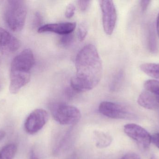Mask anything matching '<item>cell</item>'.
I'll return each instance as SVG.
<instances>
[{"label": "cell", "mask_w": 159, "mask_h": 159, "mask_svg": "<svg viewBox=\"0 0 159 159\" xmlns=\"http://www.w3.org/2000/svg\"><path fill=\"white\" fill-rule=\"evenodd\" d=\"M76 72L71 78V86L77 92H83L94 88L99 84L102 73V63L95 46L84 47L75 58Z\"/></svg>", "instance_id": "cell-1"}, {"label": "cell", "mask_w": 159, "mask_h": 159, "mask_svg": "<svg viewBox=\"0 0 159 159\" xmlns=\"http://www.w3.org/2000/svg\"><path fill=\"white\" fill-rule=\"evenodd\" d=\"M35 63L34 55L30 49H24L17 55L10 66L9 91L16 94L30 79V71Z\"/></svg>", "instance_id": "cell-2"}, {"label": "cell", "mask_w": 159, "mask_h": 159, "mask_svg": "<svg viewBox=\"0 0 159 159\" xmlns=\"http://www.w3.org/2000/svg\"><path fill=\"white\" fill-rule=\"evenodd\" d=\"M27 6L24 1L10 0L5 10V20L12 31L19 32L23 29L27 16Z\"/></svg>", "instance_id": "cell-3"}, {"label": "cell", "mask_w": 159, "mask_h": 159, "mask_svg": "<svg viewBox=\"0 0 159 159\" xmlns=\"http://www.w3.org/2000/svg\"><path fill=\"white\" fill-rule=\"evenodd\" d=\"M50 109L54 119L61 125H75L79 122L81 118L79 109L73 105L55 104L51 106Z\"/></svg>", "instance_id": "cell-4"}, {"label": "cell", "mask_w": 159, "mask_h": 159, "mask_svg": "<svg viewBox=\"0 0 159 159\" xmlns=\"http://www.w3.org/2000/svg\"><path fill=\"white\" fill-rule=\"evenodd\" d=\"M49 118L48 113L43 109L33 111L25 120L24 129L27 133L34 134L40 131L46 124Z\"/></svg>", "instance_id": "cell-5"}, {"label": "cell", "mask_w": 159, "mask_h": 159, "mask_svg": "<svg viewBox=\"0 0 159 159\" xmlns=\"http://www.w3.org/2000/svg\"><path fill=\"white\" fill-rule=\"evenodd\" d=\"M124 131L142 149L146 150L149 148L151 143V136L145 129L137 124L130 123L124 126Z\"/></svg>", "instance_id": "cell-6"}, {"label": "cell", "mask_w": 159, "mask_h": 159, "mask_svg": "<svg viewBox=\"0 0 159 159\" xmlns=\"http://www.w3.org/2000/svg\"><path fill=\"white\" fill-rule=\"evenodd\" d=\"M100 7L102 15V23L105 32L108 35L113 33L116 27L117 12L112 1H100Z\"/></svg>", "instance_id": "cell-7"}, {"label": "cell", "mask_w": 159, "mask_h": 159, "mask_svg": "<svg viewBox=\"0 0 159 159\" xmlns=\"http://www.w3.org/2000/svg\"><path fill=\"white\" fill-rule=\"evenodd\" d=\"M99 111L104 116L114 119H124L131 116L128 108L112 102H102L99 105Z\"/></svg>", "instance_id": "cell-8"}, {"label": "cell", "mask_w": 159, "mask_h": 159, "mask_svg": "<svg viewBox=\"0 0 159 159\" xmlns=\"http://www.w3.org/2000/svg\"><path fill=\"white\" fill-rule=\"evenodd\" d=\"M19 40L10 32L0 27V51L4 54H10L20 47Z\"/></svg>", "instance_id": "cell-9"}, {"label": "cell", "mask_w": 159, "mask_h": 159, "mask_svg": "<svg viewBox=\"0 0 159 159\" xmlns=\"http://www.w3.org/2000/svg\"><path fill=\"white\" fill-rule=\"evenodd\" d=\"M76 27L75 22H63L48 23L40 26L37 31L38 33L53 32L61 35L72 33Z\"/></svg>", "instance_id": "cell-10"}, {"label": "cell", "mask_w": 159, "mask_h": 159, "mask_svg": "<svg viewBox=\"0 0 159 159\" xmlns=\"http://www.w3.org/2000/svg\"><path fill=\"white\" fill-rule=\"evenodd\" d=\"M138 103L144 108L150 110H159V95L144 91L139 95Z\"/></svg>", "instance_id": "cell-11"}, {"label": "cell", "mask_w": 159, "mask_h": 159, "mask_svg": "<svg viewBox=\"0 0 159 159\" xmlns=\"http://www.w3.org/2000/svg\"><path fill=\"white\" fill-rule=\"evenodd\" d=\"M93 138L95 140L96 146L99 148L107 147L112 142V137L109 134L100 131H94Z\"/></svg>", "instance_id": "cell-12"}, {"label": "cell", "mask_w": 159, "mask_h": 159, "mask_svg": "<svg viewBox=\"0 0 159 159\" xmlns=\"http://www.w3.org/2000/svg\"><path fill=\"white\" fill-rule=\"evenodd\" d=\"M140 68L148 75L159 80V63H143L140 65Z\"/></svg>", "instance_id": "cell-13"}, {"label": "cell", "mask_w": 159, "mask_h": 159, "mask_svg": "<svg viewBox=\"0 0 159 159\" xmlns=\"http://www.w3.org/2000/svg\"><path fill=\"white\" fill-rule=\"evenodd\" d=\"M17 147L14 144H9L0 150V159H13L16 154Z\"/></svg>", "instance_id": "cell-14"}, {"label": "cell", "mask_w": 159, "mask_h": 159, "mask_svg": "<svg viewBox=\"0 0 159 159\" xmlns=\"http://www.w3.org/2000/svg\"><path fill=\"white\" fill-rule=\"evenodd\" d=\"M148 33V47L151 52L156 53L158 50L157 44L153 26H150Z\"/></svg>", "instance_id": "cell-15"}, {"label": "cell", "mask_w": 159, "mask_h": 159, "mask_svg": "<svg viewBox=\"0 0 159 159\" xmlns=\"http://www.w3.org/2000/svg\"><path fill=\"white\" fill-rule=\"evenodd\" d=\"M144 87L146 90L153 92L159 95V81L149 79L145 81L144 84Z\"/></svg>", "instance_id": "cell-16"}, {"label": "cell", "mask_w": 159, "mask_h": 159, "mask_svg": "<svg viewBox=\"0 0 159 159\" xmlns=\"http://www.w3.org/2000/svg\"><path fill=\"white\" fill-rule=\"evenodd\" d=\"M74 41V36L72 34L63 35L60 39V45L62 47H68L71 45Z\"/></svg>", "instance_id": "cell-17"}, {"label": "cell", "mask_w": 159, "mask_h": 159, "mask_svg": "<svg viewBox=\"0 0 159 159\" xmlns=\"http://www.w3.org/2000/svg\"><path fill=\"white\" fill-rule=\"evenodd\" d=\"M88 33V25L85 21H83L80 23L78 29V36L79 40L83 41L86 38Z\"/></svg>", "instance_id": "cell-18"}, {"label": "cell", "mask_w": 159, "mask_h": 159, "mask_svg": "<svg viewBox=\"0 0 159 159\" xmlns=\"http://www.w3.org/2000/svg\"><path fill=\"white\" fill-rule=\"evenodd\" d=\"M75 11V6L74 4L70 3L66 7L65 11V16L68 18L72 17L74 15Z\"/></svg>", "instance_id": "cell-19"}, {"label": "cell", "mask_w": 159, "mask_h": 159, "mask_svg": "<svg viewBox=\"0 0 159 159\" xmlns=\"http://www.w3.org/2000/svg\"><path fill=\"white\" fill-rule=\"evenodd\" d=\"M78 6L80 10L82 11H85L88 9L90 4V1H78Z\"/></svg>", "instance_id": "cell-20"}, {"label": "cell", "mask_w": 159, "mask_h": 159, "mask_svg": "<svg viewBox=\"0 0 159 159\" xmlns=\"http://www.w3.org/2000/svg\"><path fill=\"white\" fill-rule=\"evenodd\" d=\"M122 74L121 73H119L117 75L116 77L114 80H113L112 83V85H111V88L112 90H115L116 88L118 87V85H119L120 83L122 78Z\"/></svg>", "instance_id": "cell-21"}, {"label": "cell", "mask_w": 159, "mask_h": 159, "mask_svg": "<svg viewBox=\"0 0 159 159\" xmlns=\"http://www.w3.org/2000/svg\"><path fill=\"white\" fill-rule=\"evenodd\" d=\"M150 2L151 1H148V0H143L140 2V6L143 12L146 11Z\"/></svg>", "instance_id": "cell-22"}, {"label": "cell", "mask_w": 159, "mask_h": 159, "mask_svg": "<svg viewBox=\"0 0 159 159\" xmlns=\"http://www.w3.org/2000/svg\"><path fill=\"white\" fill-rule=\"evenodd\" d=\"M151 142L159 149V133H156L151 136Z\"/></svg>", "instance_id": "cell-23"}, {"label": "cell", "mask_w": 159, "mask_h": 159, "mask_svg": "<svg viewBox=\"0 0 159 159\" xmlns=\"http://www.w3.org/2000/svg\"><path fill=\"white\" fill-rule=\"evenodd\" d=\"M121 159H141L140 157L135 153H128L122 157Z\"/></svg>", "instance_id": "cell-24"}, {"label": "cell", "mask_w": 159, "mask_h": 159, "mask_svg": "<svg viewBox=\"0 0 159 159\" xmlns=\"http://www.w3.org/2000/svg\"><path fill=\"white\" fill-rule=\"evenodd\" d=\"M42 21L41 15L39 13H36L34 21V25L35 27H39Z\"/></svg>", "instance_id": "cell-25"}, {"label": "cell", "mask_w": 159, "mask_h": 159, "mask_svg": "<svg viewBox=\"0 0 159 159\" xmlns=\"http://www.w3.org/2000/svg\"><path fill=\"white\" fill-rule=\"evenodd\" d=\"M29 159H39L35 150L34 148H32L30 152Z\"/></svg>", "instance_id": "cell-26"}, {"label": "cell", "mask_w": 159, "mask_h": 159, "mask_svg": "<svg viewBox=\"0 0 159 159\" xmlns=\"http://www.w3.org/2000/svg\"><path fill=\"white\" fill-rule=\"evenodd\" d=\"M157 35L159 37V13L158 15L157 18Z\"/></svg>", "instance_id": "cell-27"}, {"label": "cell", "mask_w": 159, "mask_h": 159, "mask_svg": "<svg viewBox=\"0 0 159 159\" xmlns=\"http://www.w3.org/2000/svg\"><path fill=\"white\" fill-rule=\"evenodd\" d=\"M6 135V133L3 131H0V141L2 140L3 138H4Z\"/></svg>", "instance_id": "cell-28"}, {"label": "cell", "mask_w": 159, "mask_h": 159, "mask_svg": "<svg viewBox=\"0 0 159 159\" xmlns=\"http://www.w3.org/2000/svg\"><path fill=\"white\" fill-rule=\"evenodd\" d=\"M150 159H157V157H156V156H153L151 157V158Z\"/></svg>", "instance_id": "cell-29"}, {"label": "cell", "mask_w": 159, "mask_h": 159, "mask_svg": "<svg viewBox=\"0 0 159 159\" xmlns=\"http://www.w3.org/2000/svg\"><path fill=\"white\" fill-rule=\"evenodd\" d=\"M0 88H1V86H0Z\"/></svg>", "instance_id": "cell-30"}]
</instances>
